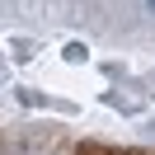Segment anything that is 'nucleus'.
<instances>
[{"label": "nucleus", "mask_w": 155, "mask_h": 155, "mask_svg": "<svg viewBox=\"0 0 155 155\" xmlns=\"http://www.w3.org/2000/svg\"><path fill=\"white\" fill-rule=\"evenodd\" d=\"M61 57H66V61H85L89 52H85V42H66V47H61Z\"/></svg>", "instance_id": "nucleus-1"}, {"label": "nucleus", "mask_w": 155, "mask_h": 155, "mask_svg": "<svg viewBox=\"0 0 155 155\" xmlns=\"http://www.w3.org/2000/svg\"><path fill=\"white\" fill-rule=\"evenodd\" d=\"M146 5H150V10H155V0H146Z\"/></svg>", "instance_id": "nucleus-2"}]
</instances>
